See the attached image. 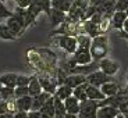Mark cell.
<instances>
[{"label": "cell", "instance_id": "cell-1", "mask_svg": "<svg viewBox=\"0 0 128 118\" xmlns=\"http://www.w3.org/2000/svg\"><path fill=\"white\" fill-rule=\"evenodd\" d=\"M90 56H92L93 61H98L106 58L107 53H109V39L106 35H99L96 38L92 39V43H90Z\"/></svg>", "mask_w": 128, "mask_h": 118}, {"label": "cell", "instance_id": "cell-2", "mask_svg": "<svg viewBox=\"0 0 128 118\" xmlns=\"http://www.w3.org/2000/svg\"><path fill=\"white\" fill-rule=\"evenodd\" d=\"M54 42L57 43V46L64 50L67 54L72 56L78 49V43H77V38L75 36H67V35H60L54 39Z\"/></svg>", "mask_w": 128, "mask_h": 118}, {"label": "cell", "instance_id": "cell-3", "mask_svg": "<svg viewBox=\"0 0 128 118\" xmlns=\"http://www.w3.org/2000/svg\"><path fill=\"white\" fill-rule=\"evenodd\" d=\"M98 110H99V102L85 100L81 103L78 118H98Z\"/></svg>", "mask_w": 128, "mask_h": 118}, {"label": "cell", "instance_id": "cell-4", "mask_svg": "<svg viewBox=\"0 0 128 118\" xmlns=\"http://www.w3.org/2000/svg\"><path fill=\"white\" fill-rule=\"evenodd\" d=\"M36 75H38V79H39V82H40V86H42V89H43V92L54 95L56 89H57V86H58L56 77H53V75H50V74H48V72H39V74H36Z\"/></svg>", "mask_w": 128, "mask_h": 118}, {"label": "cell", "instance_id": "cell-5", "mask_svg": "<svg viewBox=\"0 0 128 118\" xmlns=\"http://www.w3.org/2000/svg\"><path fill=\"white\" fill-rule=\"evenodd\" d=\"M99 70L102 71L103 74H106L107 77H113V75H116V74L118 72L120 64L117 63V61L112 60V58L106 57V58H103V60L99 61Z\"/></svg>", "mask_w": 128, "mask_h": 118}, {"label": "cell", "instance_id": "cell-6", "mask_svg": "<svg viewBox=\"0 0 128 118\" xmlns=\"http://www.w3.org/2000/svg\"><path fill=\"white\" fill-rule=\"evenodd\" d=\"M110 81H112V77H107V75L103 74L100 70L93 71L92 74L86 75V82L89 83V85H92V86H96V88H100L102 85L110 82Z\"/></svg>", "mask_w": 128, "mask_h": 118}, {"label": "cell", "instance_id": "cell-7", "mask_svg": "<svg viewBox=\"0 0 128 118\" xmlns=\"http://www.w3.org/2000/svg\"><path fill=\"white\" fill-rule=\"evenodd\" d=\"M71 57H72V60L75 61V64H77V65H88V64H90L93 61L92 56H90L89 49L78 47L77 51H75Z\"/></svg>", "mask_w": 128, "mask_h": 118}, {"label": "cell", "instance_id": "cell-8", "mask_svg": "<svg viewBox=\"0 0 128 118\" xmlns=\"http://www.w3.org/2000/svg\"><path fill=\"white\" fill-rule=\"evenodd\" d=\"M6 24H7V26L10 28V31L14 33V36H16V38L21 36L24 32H25V28H24V22H22V21H21V19H20L14 13H13V15L10 17V18H7Z\"/></svg>", "mask_w": 128, "mask_h": 118}, {"label": "cell", "instance_id": "cell-9", "mask_svg": "<svg viewBox=\"0 0 128 118\" xmlns=\"http://www.w3.org/2000/svg\"><path fill=\"white\" fill-rule=\"evenodd\" d=\"M82 83H86V77L85 75H80V74H71L64 81V85L70 86L71 89H75V88L81 86Z\"/></svg>", "mask_w": 128, "mask_h": 118}, {"label": "cell", "instance_id": "cell-10", "mask_svg": "<svg viewBox=\"0 0 128 118\" xmlns=\"http://www.w3.org/2000/svg\"><path fill=\"white\" fill-rule=\"evenodd\" d=\"M64 106H66V111L67 114H72V115H78L80 113V107H81V102L77 97H68V99L64 100Z\"/></svg>", "mask_w": 128, "mask_h": 118}, {"label": "cell", "instance_id": "cell-11", "mask_svg": "<svg viewBox=\"0 0 128 118\" xmlns=\"http://www.w3.org/2000/svg\"><path fill=\"white\" fill-rule=\"evenodd\" d=\"M52 96L53 95H50V93H48V92H42V93H39L38 96L32 97V110L31 111H39V110L42 109V106L45 104Z\"/></svg>", "mask_w": 128, "mask_h": 118}, {"label": "cell", "instance_id": "cell-12", "mask_svg": "<svg viewBox=\"0 0 128 118\" xmlns=\"http://www.w3.org/2000/svg\"><path fill=\"white\" fill-rule=\"evenodd\" d=\"M74 4V0H52V8L58 10L64 14H68Z\"/></svg>", "mask_w": 128, "mask_h": 118}, {"label": "cell", "instance_id": "cell-13", "mask_svg": "<svg viewBox=\"0 0 128 118\" xmlns=\"http://www.w3.org/2000/svg\"><path fill=\"white\" fill-rule=\"evenodd\" d=\"M120 114V110L112 106H103L98 110V118H116Z\"/></svg>", "mask_w": 128, "mask_h": 118}, {"label": "cell", "instance_id": "cell-14", "mask_svg": "<svg viewBox=\"0 0 128 118\" xmlns=\"http://www.w3.org/2000/svg\"><path fill=\"white\" fill-rule=\"evenodd\" d=\"M17 77H18V74H16V72L3 74V75L0 77V83H2V86L16 89V86H17Z\"/></svg>", "mask_w": 128, "mask_h": 118}, {"label": "cell", "instance_id": "cell-15", "mask_svg": "<svg viewBox=\"0 0 128 118\" xmlns=\"http://www.w3.org/2000/svg\"><path fill=\"white\" fill-rule=\"evenodd\" d=\"M16 107H17V111L29 113L32 110V97L31 96H24V97L16 99Z\"/></svg>", "mask_w": 128, "mask_h": 118}, {"label": "cell", "instance_id": "cell-16", "mask_svg": "<svg viewBox=\"0 0 128 118\" xmlns=\"http://www.w3.org/2000/svg\"><path fill=\"white\" fill-rule=\"evenodd\" d=\"M49 19H50V24L53 26H60L61 24L66 21V18H67V14L61 13V11H58V10H54L52 8L50 10V14H49Z\"/></svg>", "mask_w": 128, "mask_h": 118}, {"label": "cell", "instance_id": "cell-17", "mask_svg": "<svg viewBox=\"0 0 128 118\" xmlns=\"http://www.w3.org/2000/svg\"><path fill=\"white\" fill-rule=\"evenodd\" d=\"M100 90H102V93L104 95V97H113V96H116L117 93H118L120 86L116 82L110 81V82L102 85V86H100Z\"/></svg>", "mask_w": 128, "mask_h": 118}, {"label": "cell", "instance_id": "cell-18", "mask_svg": "<svg viewBox=\"0 0 128 118\" xmlns=\"http://www.w3.org/2000/svg\"><path fill=\"white\" fill-rule=\"evenodd\" d=\"M86 96H88V100H95V102H102L104 100V95L102 93L100 88H96V86H92L88 83V88H86Z\"/></svg>", "mask_w": 128, "mask_h": 118}, {"label": "cell", "instance_id": "cell-19", "mask_svg": "<svg viewBox=\"0 0 128 118\" xmlns=\"http://www.w3.org/2000/svg\"><path fill=\"white\" fill-rule=\"evenodd\" d=\"M28 89H29V96H31V97H35V96L39 95V93L43 92L36 74L35 75H31V82H29V85H28Z\"/></svg>", "mask_w": 128, "mask_h": 118}, {"label": "cell", "instance_id": "cell-20", "mask_svg": "<svg viewBox=\"0 0 128 118\" xmlns=\"http://www.w3.org/2000/svg\"><path fill=\"white\" fill-rule=\"evenodd\" d=\"M127 18L128 17H127V14H125V11H116L112 15V26L116 29H122L124 22H125Z\"/></svg>", "mask_w": 128, "mask_h": 118}, {"label": "cell", "instance_id": "cell-21", "mask_svg": "<svg viewBox=\"0 0 128 118\" xmlns=\"http://www.w3.org/2000/svg\"><path fill=\"white\" fill-rule=\"evenodd\" d=\"M72 90L74 89H71L70 86H67V85H60V86H57L56 93L53 96L64 102L66 99H68V97H71V96H72Z\"/></svg>", "mask_w": 128, "mask_h": 118}, {"label": "cell", "instance_id": "cell-22", "mask_svg": "<svg viewBox=\"0 0 128 118\" xmlns=\"http://www.w3.org/2000/svg\"><path fill=\"white\" fill-rule=\"evenodd\" d=\"M53 100H54V118H64L67 115L64 102L57 99V97H54V96H53Z\"/></svg>", "mask_w": 128, "mask_h": 118}, {"label": "cell", "instance_id": "cell-23", "mask_svg": "<svg viewBox=\"0 0 128 118\" xmlns=\"http://www.w3.org/2000/svg\"><path fill=\"white\" fill-rule=\"evenodd\" d=\"M86 88H88V82H86V83H82L81 86L75 88V89L72 90V96H74V97H77V99L80 100L81 103L85 102V100H88V96H86Z\"/></svg>", "mask_w": 128, "mask_h": 118}, {"label": "cell", "instance_id": "cell-24", "mask_svg": "<svg viewBox=\"0 0 128 118\" xmlns=\"http://www.w3.org/2000/svg\"><path fill=\"white\" fill-rule=\"evenodd\" d=\"M31 4H34V6H36L38 8H40L43 13H46V15L50 14L52 0H31Z\"/></svg>", "mask_w": 128, "mask_h": 118}, {"label": "cell", "instance_id": "cell-25", "mask_svg": "<svg viewBox=\"0 0 128 118\" xmlns=\"http://www.w3.org/2000/svg\"><path fill=\"white\" fill-rule=\"evenodd\" d=\"M39 111H40L42 114H48V115H50L52 118H54V100H53V96L42 106V109L39 110Z\"/></svg>", "mask_w": 128, "mask_h": 118}, {"label": "cell", "instance_id": "cell-26", "mask_svg": "<svg viewBox=\"0 0 128 118\" xmlns=\"http://www.w3.org/2000/svg\"><path fill=\"white\" fill-rule=\"evenodd\" d=\"M0 38L3 40H16L17 39L13 32L10 31V28L7 26V24L3 22H0Z\"/></svg>", "mask_w": 128, "mask_h": 118}, {"label": "cell", "instance_id": "cell-27", "mask_svg": "<svg viewBox=\"0 0 128 118\" xmlns=\"http://www.w3.org/2000/svg\"><path fill=\"white\" fill-rule=\"evenodd\" d=\"M77 43L78 47L82 49H90V43H92V38L86 33H81V35L77 36Z\"/></svg>", "mask_w": 128, "mask_h": 118}, {"label": "cell", "instance_id": "cell-28", "mask_svg": "<svg viewBox=\"0 0 128 118\" xmlns=\"http://www.w3.org/2000/svg\"><path fill=\"white\" fill-rule=\"evenodd\" d=\"M0 97L4 102H11V100H16V96H14V89L13 88H6L3 86L0 89Z\"/></svg>", "mask_w": 128, "mask_h": 118}, {"label": "cell", "instance_id": "cell-29", "mask_svg": "<svg viewBox=\"0 0 128 118\" xmlns=\"http://www.w3.org/2000/svg\"><path fill=\"white\" fill-rule=\"evenodd\" d=\"M14 96H16V99L24 97V96H29L28 86H17L16 89H14Z\"/></svg>", "mask_w": 128, "mask_h": 118}, {"label": "cell", "instance_id": "cell-30", "mask_svg": "<svg viewBox=\"0 0 128 118\" xmlns=\"http://www.w3.org/2000/svg\"><path fill=\"white\" fill-rule=\"evenodd\" d=\"M116 97L118 99L120 104H121V103H124V102H128V86L120 88V90H118V93L116 95Z\"/></svg>", "mask_w": 128, "mask_h": 118}, {"label": "cell", "instance_id": "cell-31", "mask_svg": "<svg viewBox=\"0 0 128 118\" xmlns=\"http://www.w3.org/2000/svg\"><path fill=\"white\" fill-rule=\"evenodd\" d=\"M29 82H31V77H28V75H22V74H18V77H17V86H28Z\"/></svg>", "mask_w": 128, "mask_h": 118}, {"label": "cell", "instance_id": "cell-32", "mask_svg": "<svg viewBox=\"0 0 128 118\" xmlns=\"http://www.w3.org/2000/svg\"><path fill=\"white\" fill-rule=\"evenodd\" d=\"M13 15V11H10L8 8H7L6 6H4V3L0 0V19L3 18H10V17Z\"/></svg>", "mask_w": 128, "mask_h": 118}, {"label": "cell", "instance_id": "cell-33", "mask_svg": "<svg viewBox=\"0 0 128 118\" xmlns=\"http://www.w3.org/2000/svg\"><path fill=\"white\" fill-rule=\"evenodd\" d=\"M128 0H116V11H127Z\"/></svg>", "mask_w": 128, "mask_h": 118}, {"label": "cell", "instance_id": "cell-34", "mask_svg": "<svg viewBox=\"0 0 128 118\" xmlns=\"http://www.w3.org/2000/svg\"><path fill=\"white\" fill-rule=\"evenodd\" d=\"M7 113H10L8 102H4V100H2V102H0V115H2V114H7Z\"/></svg>", "mask_w": 128, "mask_h": 118}, {"label": "cell", "instance_id": "cell-35", "mask_svg": "<svg viewBox=\"0 0 128 118\" xmlns=\"http://www.w3.org/2000/svg\"><path fill=\"white\" fill-rule=\"evenodd\" d=\"M17 4V7H20V8H28L29 6H31V0H14Z\"/></svg>", "mask_w": 128, "mask_h": 118}, {"label": "cell", "instance_id": "cell-36", "mask_svg": "<svg viewBox=\"0 0 128 118\" xmlns=\"http://www.w3.org/2000/svg\"><path fill=\"white\" fill-rule=\"evenodd\" d=\"M42 113L40 111H29L28 113V118H40Z\"/></svg>", "mask_w": 128, "mask_h": 118}, {"label": "cell", "instance_id": "cell-37", "mask_svg": "<svg viewBox=\"0 0 128 118\" xmlns=\"http://www.w3.org/2000/svg\"><path fill=\"white\" fill-rule=\"evenodd\" d=\"M14 118H28V113L25 111H17L14 114Z\"/></svg>", "mask_w": 128, "mask_h": 118}, {"label": "cell", "instance_id": "cell-38", "mask_svg": "<svg viewBox=\"0 0 128 118\" xmlns=\"http://www.w3.org/2000/svg\"><path fill=\"white\" fill-rule=\"evenodd\" d=\"M0 118H14V114H11V113H7V114H2V115H0Z\"/></svg>", "mask_w": 128, "mask_h": 118}, {"label": "cell", "instance_id": "cell-39", "mask_svg": "<svg viewBox=\"0 0 128 118\" xmlns=\"http://www.w3.org/2000/svg\"><path fill=\"white\" fill-rule=\"evenodd\" d=\"M122 31H124L125 33H128V18L125 19V22H124V26H122Z\"/></svg>", "mask_w": 128, "mask_h": 118}, {"label": "cell", "instance_id": "cell-40", "mask_svg": "<svg viewBox=\"0 0 128 118\" xmlns=\"http://www.w3.org/2000/svg\"><path fill=\"white\" fill-rule=\"evenodd\" d=\"M120 38H124V39H127V40H128V33H125L124 31H121V32H120Z\"/></svg>", "mask_w": 128, "mask_h": 118}, {"label": "cell", "instance_id": "cell-41", "mask_svg": "<svg viewBox=\"0 0 128 118\" xmlns=\"http://www.w3.org/2000/svg\"><path fill=\"white\" fill-rule=\"evenodd\" d=\"M64 118H78V115H72V114H67Z\"/></svg>", "mask_w": 128, "mask_h": 118}, {"label": "cell", "instance_id": "cell-42", "mask_svg": "<svg viewBox=\"0 0 128 118\" xmlns=\"http://www.w3.org/2000/svg\"><path fill=\"white\" fill-rule=\"evenodd\" d=\"M40 118H52V117H50V115H48V114H42Z\"/></svg>", "mask_w": 128, "mask_h": 118}, {"label": "cell", "instance_id": "cell-43", "mask_svg": "<svg viewBox=\"0 0 128 118\" xmlns=\"http://www.w3.org/2000/svg\"><path fill=\"white\" fill-rule=\"evenodd\" d=\"M116 118H125V117H124V115H122V114H121V113H120V114H118V115H117V117H116Z\"/></svg>", "mask_w": 128, "mask_h": 118}, {"label": "cell", "instance_id": "cell-44", "mask_svg": "<svg viewBox=\"0 0 128 118\" xmlns=\"http://www.w3.org/2000/svg\"><path fill=\"white\" fill-rule=\"evenodd\" d=\"M125 14H127V17H128V10H127V11H125Z\"/></svg>", "mask_w": 128, "mask_h": 118}, {"label": "cell", "instance_id": "cell-45", "mask_svg": "<svg viewBox=\"0 0 128 118\" xmlns=\"http://www.w3.org/2000/svg\"><path fill=\"white\" fill-rule=\"evenodd\" d=\"M2 88H3V86H2V83H0V89H2Z\"/></svg>", "mask_w": 128, "mask_h": 118}, {"label": "cell", "instance_id": "cell-46", "mask_svg": "<svg viewBox=\"0 0 128 118\" xmlns=\"http://www.w3.org/2000/svg\"><path fill=\"white\" fill-rule=\"evenodd\" d=\"M2 1H3V3H4V1H6V0H2Z\"/></svg>", "mask_w": 128, "mask_h": 118}, {"label": "cell", "instance_id": "cell-47", "mask_svg": "<svg viewBox=\"0 0 128 118\" xmlns=\"http://www.w3.org/2000/svg\"><path fill=\"white\" fill-rule=\"evenodd\" d=\"M127 82H128V77H127Z\"/></svg>", "mask_w": 128, "mask_h": 118}, {"label": "cell", "instance_id": "cell-48", "mask_svg": "<svg viewBox=\"0 0 128 118\" xmlns=\"http://www.w3.org/2000/svg\"><path fill=\"white\" fill-rule=\"evenodd\" d=\"M0 102H2V97H0Z\"/></svg>", "mask_w": 128, "mask_h": 118}]
</instances>
